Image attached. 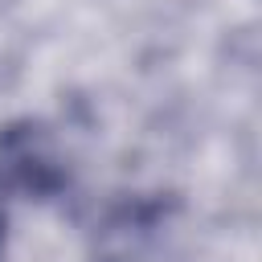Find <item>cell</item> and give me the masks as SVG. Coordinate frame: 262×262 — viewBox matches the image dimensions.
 I'll return each instance as SVG.
<instances>
[{
    "instance_id": "6da1fadb",
    "label": "cell",
    "mask_w": 262,
    "mask_h": 262,
    "mask_svg": "<svg viewBox=\"0 0 262 262\" xmlns=\"http://www.w3.org/2000/svg\"><path fill=\"white\" fill-rule=\"evenodd\" d=\"M74 176L53 139L37 119H16L0 127V205L8 201H61Z\"/></svg>"
},
{
    "instance_id": "7a4b0ae2",
    "label": "cell",
    "mask_w": 262,
    "mask_h": 262,
    "mask_svg": "<svg viewBox=\"0 0 262 262\" xmlns=\"http://www.w3.org/2000/svg\"><path fill=\"white\" fill-rule=\"evenodd\" d=\"M168 205L164 201H123L111 209V217L102 221V250L98 262H143L156 229L164 225Z\"/></svg>"
},
{
    "instance_id": "3957f363",
    "label": "cell",
    "mask_w": 262,
    "mask_h": 262,
    "mask_svg": "<svg viewBox=\"0 0 262 262\" xmlns=\"http://www.w3.org/2000/svg\"><path fill=\"white\" fill-rule=\"evenodd\" d=\"M4 242H8V209L0 205V262H4Z\"/></svg>"
}]
</instances>
